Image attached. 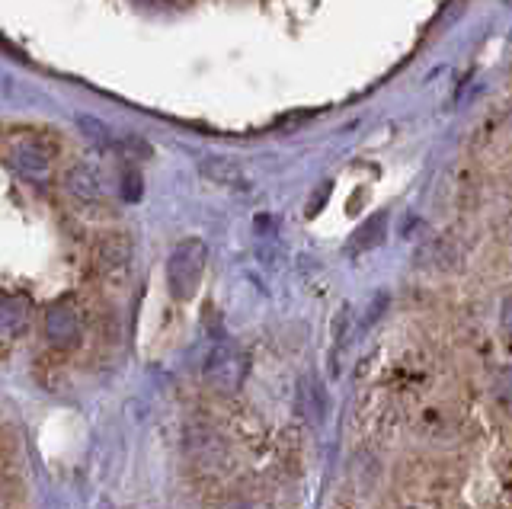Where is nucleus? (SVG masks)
<instances>
[{"instance_id": "10", "label": "nucleus", "mask_w": 512, "mask_h": 509, "mask_svg": "<svg viewBox=\"0 0 512 509\" xmlns=\"http://www.w3.org/2000/svg\"><path fill=\"white\" fill-rule=\"evenodd\" d=\"M77 125H80V132H84L96 148H112V132H109V125H103L100 119L77 116Z\"/></svg>"}, {"instance_id": "6", "label": "nucleus", "mask_w": 512, "mask_h": 509, "mask_svg": "<svg viewBox=\"0 0 512 509\" xmlns=\"http://www.w3.org/2000/svg\"><path fill=\"white\" fill-rule=\"evenodd\" d=\"M29 324V301L20 295L0 298V333H20Z\"/></svg>"}, {"instance_id": "11", "label": "nucleus", "mask_w": 512, "mask_h": 509, "mask_svg": "<svg viewBox=\"0 0 512 509\" xmlns=\"http://www.w3.org/2000/svg\"><path fill=\"white\" fill-rule=\"evenodd\" d=\"M122 196L128 202H138L141 199V177H138L135 170H128L125 177H122Z\"/></svg>"}, {"instance_id": "12", "label": "nucleus", "mask_w": 512, "mask_h": 509, "mask_svg": "<svg viewBox=\"0 0 512 509\" xmlns=\"http://www.w3.org/2000/svg\"><path fill=\"white\" fill-rule=\"evenodd\" d=\"M496 394H500V401L512 407V372H503L496 378Z\"/></svg>"}, {"instance_id": "5", "label": "nucleus", "mask_w": 512, "mask_h": 509, "mask_svg": "<svg viewBox=\"0 0 512 509\" xmlns=\"http://www.w3.org/2000/svg\"><path fill=\"white\" fill-rule=\"evenodd\" d=\"M64 183H68V189L77 196V199H84V202H96L103 196V180H100V173H96L93 167L87 164H77L68 170V177H64Z\"/></svg>"}, {"instance_id": "13", "label": "nucleus", "mask_w": 512, "mask_h": 509, "mask_svg": "<svg viewBox=\"0 0 512 509\" xmlns=\"http://www.w3.org/2000/svg\"><path fill=\"white\" fill-rule=\"evenodd\" d=\"M500 317H503V330L512 337V295L503 301V314H500Z\"/></svg>"}, {"instance_id": "1", "label": "nucleus", "mask_w": 512, "mask_h": 509, "mask_svg": "<svg viewBox=\"0 0 512 509\" xmlns=\"http://www.w3.org/2000/svg\"><path fill=\"white\" fill-rule=\"evenodd\" d=\"M205 263H208V247L199 237H186L180 241L167 257V285L170 295L189 301L192 295L199 292L202 276H205Z\"/></svg>"}, {"instance_id": "9", "label": "nucleus", "mask_w": 512, "mask_h": 509, "mask_svg": "<svg viewBox=\"0 0 512 509\" xmlns=\"http://www.w3.org/2000/svg\"><path fill=\"white\" fill-rule=\"evenodd\" d=\"M128 257H132V244H128L125 237H109L100 250V263L106 269H122L128 263Z\"/></svg>"}, {"instance_id": "2", "label": "nucleus", "mask_w": 512, "mask_h": 509, "mask_svg": "<svg viewBox=\"0 0 512 509\" xmlns=\"http://www.w3.org/2000/svg\"><path fill=\"white\" fill-rule=\"evenodd\" d=\"M7 157L29 180H45L52 170V145L39 132H13L7 138Z\"/></svg>"}, {"instance_id": "7", "label": "nucleus", "mask_w": 512, "mask_h": 509, "mask_svg": "<svg viewBox=\"0 0 512 509\" xmlns=\"http://www.w3.org/2000/svg\"><path fill=\"white\" fill-rule=\"evenodd\" d=\"M384 228H388V215H384V212L372 215L356 234H352L349 250H352V253H359V250H372V247H378V244L384 241Z\"/></svg>"}, {"instance_id": "8", "label": "nucleus", "mask_w": 512, "mask_h": 509, "mask_svg": "<svg viewBox=\"0 0 512 509\" xmlns=\"http://www.w3.org/2000/svg\"><path fill=\"white\" fill-rule=\"evenodd\" d=\"M202 173H205L208 180L224 183V186H240V183H244V173H240V167L234 161H224V157H212V161H205Z\"/></svg>"}, {"instance_id": "4", "label": "nucleus", "mask_w": 512, "mask_h": 509, "mask_svg": "<svg viewBox=\"0 0 512 509\" xmlns=\"http://www.w3.org/2000/svg\"><path fill=\"white\" fill-rule=\"evenodd\" d=\"M80 333H84V314H80V308L74 305V301L61 298L45 311V337H48V343L68 349V346H74L80 340Z\"/></svg>"}, {"instance_id": "3", "label": "nucleus", "mask_w": 512, "mask_h": 509, "mask_svg": "<svg viewBox=\"0 0 512 509\" xmlns=\"http://www.w3.org/2000/svg\"><path fill=\"white\" fill-rule=\"evenodd\" d=\"M247 378V356L234 343H221L205 362V381L218 391H237Z\"/></svg>"}]
</instances>
